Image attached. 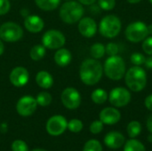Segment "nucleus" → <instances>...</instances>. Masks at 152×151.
Returning a JSON list of instances; mask_svg holds the SVG:
<instances>
[{
	"label": "nucleus",
	"instance_id": "nucleus-1",
	"mask_svg": "<svg viewBox=\"0 0 152 151\" xmlns=\"http://www.w3.org/2000/svg\"><path fill=\"white\" fill-rule=\"evenodd\" d=\"M103 75V66L94 58L86 59L80 66L79 77L86 85H94L100 82Z\"/></svg>",
	"mask_w": 152,
	"mask_h": 151
},
{
	"label": "nucleus",
	"instance_id": "nucleus-2",
	"mask_svg": "<svg viewBox=\"0 0 152 151\" xmlns=\"http://www.w3.org/2000/svg\"><path fill=\"white\" fill-rule=\"evenodd\" d=\"M124 77L126 86L132 92H141L147 85V73L141 66L131 67L126 72Z\"/></svg>",
	"mask_w": 152,
	"mask_h": 151
},
{
	"label": "nucleus",
	"instance_id": "nucleus-3",
	"mask_svg": "<svg viewBox=\"0 0 152 151\" xmlns=\"http://www.w3.org/2000/svg\"><path fill=\"white\" fill-rule=\"evenodd\" d=\"M103 72L110 80H121L126 72V66L124 59L119 55L109 56L104 62Z\"/></svg>",
	"mask_w": 152,
	"mask_h": 151
},
{
	"label": "nucleus",
	"instance_id": "nucleus-4",
	"mask_svg": "<svg viewBox=\"0 0 152 151\" xmlns=\"http://www.w3.org/2000/svg\"><path fill=\"white\" fill-rule=\"evenodd\" d=\"M83 4L78 1H66L60 8V17L66 24H74L79 21L84 15Z\"/></svg>",
	"mask_w": 152,
	"mask_h": 151
},
{
	"label": "nucleus",
	"instance_id": "nucleus-5",
	"mask_svg": "<svg viewBox=\"0 0 152 151\" xmlns=\"http://www.w3.org/2000/svg\"><path fill=\"white\" fill-rule=\"evenodd\" d=\"M122 22L120 19L115 14H109L104 16L100 22L99 31L101 35L106 38H114L121 31Z\"/></svg>",
	"mask_w": 152,
	"mask_h": 151
},
{
	"label": "nucleus",
	"instance_id": "nucleus-6",
	"mask_svg": "<svg viewBox=\"0 0 152 151\" xmlns=\"http://www.w3.org/2000/svg\"><path fill=\"white\" fill-rule=\"evenodd\" d=\"M125 36L129 42H142L149 36L147 25L142 20L134 21L126 27L125 30Z\"/></svg>",
	"mask_w": 152,
	"mask_h": 151
},
{
	"label": "nucleus",
	"instance_id": "nucleus-7",
	"mask_svg": "<svg viewBox=\"0 0 152 151\" xmlns=\"http://www.w3.org/2000/svg\"><path fill=\"white\" fill-rule=\"evenodd\" d=\"M22 36L23 29L19 24L13 21H7L0 26V39L4 42H17Z\"/></svg>",
	"mask_w": 152,
	"mask_h": 151
},
{
	"label": "nucleus",
	"instance_id": "nucleus-8",
	"mask_svg": "<svg viewBox=\"0 0 152 151\" xmlns=\"http://www.w3.org/2000/svg\"><path fill=\"white\" fill-rule=\"evenodd\" d=\"M66 42L65 36L59 30H47L42 36V44L45 48L55 50L61 48Z\"/></svg>",
	"mask_w": 152,
	"mask_h": 151
},
{
	"label": "nucleus",
	"instance_id": "nucleus-9",
	"mask_svg": "<svg viewBox=\"0 0 152 151\" xmlns=\"http://www.w3.org/2000/svg\"><path fill=\"white\" fill-rule=\"evenodd\" d=\"M109 101L115 108H123L129 104L132 95L129 90L125 87H115L109 93Z\"/></svg>",
	"mask_w": 152,
	"mask_h": 151
},
{
	"label": "nucleus",
	"instance_id": "nucleus-10",
	"mask_svg": "<svg viewBox=\"0 0 152 151\" xmlns=\"http://www.w3.org/2000/svg\"><path fill=\"white\" fill-rule=\"evenodd\" d=\"M61 102L69 109H76L81 104V95L79 92L73 88L68 87L61 93Z\"/></svg>",
	"mask_w": 152,
	"mask_h": 151
},
{
	"label": "nucleus",
	"instance_id": "nucleus-11",
	"mask_svg": "<svg viewBox=\"0 0 152 151\" xmlns=\"http://www.w3.org/2000/svg\"><path fill=\"white\" fill-rule=\"evenodd\" d=\"M68 128L66 118L61 115H55L50 117L46 123V131L50 135L59 136L62 134Z\"/></svg>",
	"mask_w": 152,
	"mask_h": 151
},
{
	"label": "nucleus",
	"instance_id": "nucleus-12",
	"mask_svg": "<svg viewBox=\"0 0 152 151\" xmlns=\"http://www.w3.org/2000/svg\"><path fill=\"white\" fill-rule=\"evenodd\" d=\"M37 102L36 99L32 96L26 95L21 97L16 105V109L19 115L22 117L31 116L37 109Z\"/></svg>",
	"mask_w": 152,
	"mask_h": 151
},
{
	"label": "nucleus",
	"instance_id": "nucleus-13",
	"mask_svg": "<svg viewBox=\"0 0 152 151\" xmlns=\"http://www.w3.org/2000/svg\"><path fill=\"white\" fill-rule=\"evenodd\" d=\"M10 82L16 87L24 86L29 79V74L26 68L16 67L10 73Z\"/></svg>",
	"mask_w": 152,
	"mask_h": 151
},
{
	"label": "nucleus",
	"instance_id": "nucleus-14",
	"mask_svg": "<svg viewBox=\"0 0 152 151\" xmlns=\"http://www.w3.org/2000/svg\"><path fill=\"white\" fill-rule=\"evenodd\" d=\"M78 31L86 38L93 37L97 32V24L93 18L84 17L78 21Z\"/></svg>",
	"mask_w": 152,
	"mask_h": 151
},
{
	"label": "nucleus",
	"instance_id": "nucleus-15",
	"mask_svg": "<svg viewBox=\"0 0 152 151\" xmlns=\"http://www.w3.org/2000/svg\"><path fill=\"white\" fill-rule=\"evenodd\" d=\"M121 113L116 108L107 107L100 112V120L105 125H115L119 122Z\"/></svg>",
	"mask_w": 152,
	"mask_h": 151
},
{
	"label": "nucleus",
	"instance_id": "nucleus-16",
	"mask_svg": "<svg viewBox=\"0 0 152 151\" xmlns=\"http://www.w3.org/2000/svg\"><path fill=\"white\" fill-rule=\"evenodd\" d=\"M125 142H126L125 136L121 133L117 132V131L110 132L104 137L105 145L108 148L112 149V150H118V149L123 147Z\"/></svg>",
	"mask_w": 152,
	"mask_h": 151
},
{
	"label": "nucleus",
	"instance_id": "nucleus-17",
	"mask_svg": "<svg viewBox=\"0 0 152 151\" xmlns=\"http://www.w3.org/2000/svg\"><path fill=\"white\" fill-rule=\"evenodd\" d=\"M25 28L31 33H38L42 31L45 27L44 20L38 15H28L24 20Z\"/></svg>",
	"mask_w": 152,
	"mask_h": 151
},
{
	"label": "nucleus",
	"instance_id": "nucleus-18",
	"mask_svg": "<svg viewBox=\"0 0 152 151\" xmlns=\"http://www.w3.org/2000/svg\"><path fill=\"white\" fill-rule=\"evenodd\" d=\"M55 63L60 66V67H66L68 66L71 60H72V55L71 53L66 49V48H60L58 49L53 56Z\"/></svg>",
	"mask_w": 152,
	"mask_h": 151
},
{
	"label": "nucleus",
	"instance_id": "nucleus-19",
	"mask_svg": "<svg viewBox=\"0 0 152 151\" xmlns=\"http://www.w3.org/2000/svg\"><path fill=\"white\" fill-rule=\"evenodd\" d=\"M36 82L39 87L43 89H49L53 85V78L48 71L41 70L36 76Z\"/></svg>",
	"mask_w": 152,
	"mask_h": 151
},
{
	"label": "nucleus",
	"instance_id": "nucleus-20",
	"mask_svg": "<svg viewBox=\"0 0 152 151\" xmlns=\"http://www.w3.org/2000/svg\"><path fill=\"white\" fill-rule=\"evenodd\" d=\"M109 98V94L108 93L102 88H97L95 90L93 91L92 94H91V99L92 101L95 103V104H103L106 102V101Z\"/></svg>",
	"mask_w": 152,
	"mask_h": 151
},
{
	"label": "nucleus",
	"instance_id": "nucleus-21",
	"mask_svg": "<svg viewBox=\"0 0 152 151\" xmlns=\"http://www.w3.org/2000/svg\"><path fill=\"white\" fill-rule=\"evenodd\" d=\"M61 0H35L36 4L43 11H53L61 3Z\"/></svg>",
	"mask_w": 152,
	"mask_h": 151
},
{
	"label": "nucleus",
	"instance_id": "nucleus-22",
	"mask_svg": "<svg viewBox=\"0 0 152 151\" xmlns=\"http://www.w3.org/2000/svg\"><path fill=\"white\" fill-rule=\"evenodd\" d=\"M45 53H46L45 47L43 44H37L31 48V50L29 52V55L33 61H37L42 60L45 57Z\"/></svg>",
	"mask_w": 152,
	"mask_h": 151
},
{
	"label": "nucleus",
	"instance_id": "nucleus-23",
	"mask_svg": "<svg viewBox=\"0 0 152 151\" xmlns=\"http://www.w3.org/2000/svg\"><path fill=\"white\" fill-rule=\"evenodd\" d=\"M124 145V151H146L144 145L134 138H131V140L126 142Z\"/></svg>",
	"mask_w": 152,
	"mask_h": 151
},
{
	"label": "nucleus",
	"instance_id": "nucleus-24",
	"mask_svg": "<svg viewBox=\"0 0 152 151\" xmlns=\"http://www.w3.org/2000/svg\"><path fill=\"white\" fill-rule=\"evenodd\" d=\"M105 46L102 43H95L90 48V54L94 59H102L105 55Z\"/></svg>",
	"mask_w": 152,
	"mask_h": 151
},
{
	"label": "nucleus",
	"instance_id": "nucleus-25",
	"mask_svg": "<svg viewBox=\"0 0 152 151\" xmlns=\"http://www.w3.org/2000/svg\"><path fill=\"white\" fill-rule=\"evenodd\" d=\"M126 131H127V133L130 138H135L138 135H140V133L142 132V125L138 121H135V120L131 121L127 125Z\"/></svg>",
	"mask_w": 152,
	"mask_h": 151
},
{
	"label": "nucleus",
	"instance_id": "nucleus-26",
	"mask_svg": "<svg viewBox=\"0 0 152 151\" xmlns=\"http://www.w3.org/2000/svg\"><path fill=\"white\" fill-rule=\"evenodd\" d=\"M36 101L37 105L42 107H46L51 104L52 102V95L47 92H41L37 94Z\"/></svg>",
	"mask_w": 152,
	"mask_h": 151
},
{
	"label": "nucleus",
	"instance_id": "nucleus-27",
	"mask_svg": "<svg viewBox=\"0 0 152 151\" xmlns=\"http://www.w3.org/2000/svg\"><path fill=\"white\" fill-rule=\"evenodd\" d=\"M83 151H102V146L96 140H89L86 142Z\"/></svg>",
	"mask_w": 152,
	"mask_h": 151
},
{
	"label": "nucleus",
	"instance_id": "nucleus-28",
	"mask_svg": "<svg viewBox=\"0 0 152 151\" xmlns=\"http://www.w3.org/2000/svg\"><path fill=\"white\" fill-rule=\"evenodd\" d=\"M68 129L72 133H79L83 129V123L79 119H71L68 123Z\"/></svg>",
	"mask_w": 152,
	"mask_h": 151
},
{
	"label": "nucleus",
	"instance_id": "nucleus-29",
	"mask_svg": "<svg viewBox=\"0 0 152 151\" xmlns=\"http://www.w3.org/2000/svg\"><path fill=\"white\" fill-rule=\"evenodd\" d=\"M145 60H146V57L141 53H134L130 57V61L134 66L144 65Z\"/></svg>",
	"mask_w": 152,
	"mask_h": 151
},
{
	"label": "nucleus",
	"instance_id": "nucleus-30",
	"mask_svg": "<svg viewBox=\"0 0 152 151\" xmlns=\"http://www.w3.org/2000/svg\"><path fill=\"white\" fill-rule=\"evenodd\" d=\"M98 5L103 11H111L116 6V0H98Z\"/></svg>",
	"mask_w": 152,
	"mask_h": 151
},
{
	"label": "nucleus",
	"instance_id": "nucleus-31",
	"mask_svg": "<svg viewBox=\"0 0 152 151\" xmlns=\"http://www.w3.org/2000/svg\"><path fill=\"white\" fill-rule=\"evenodd\" d=\"M12 151H28V148L25 142L21 140H16L12 143Z\"/></svg>",
	"mask_w": 152,
	"mask_h": 151
},
{
	"label": "nucleus",
	"instance_id": "nucleus-32",
	"mask_svg": "<svg viewBox=\"0 0 152 151\" xmlns=\"http://www.w3.org/2000/svg\"><path fill=\"white\" fill-rule=\"evenodd\" d=\"M119 51V47L116 43L110 42L106 46H105V52L109 56H114V55H118Z\"/></svg>",
	"mask_w": 152,
	"mask_h": 151
},
{
	"label": "nucleus",
	"instance_id": "nucleus-33",
	"mask_svg": "<svg viewBox=\"0 0 152 151\" xmlns=\"http://www.w3.org/2000/svg\"><path fill=\"white\" fill-rule=\"evenodd\" d=\"M142 48L143 52L148 54V55H152V36H148L143 41L142 44Z\"/></svg>",
	"mask_w": 152,
	"mask_h": 151
},
{
	"label": "nucleus",
	"instance_id": "nucleus-34",
	"mask_svg": "<svg viewBox=\"0 0 152 151\" xmlns=\"http://www.w3.org/2000/svg\"><path fill=\"white\" fill-rule=\"evenodd\" d=\"M103 123L101 120H95L90 125V132L93 134H98L103 130Z\"/></svg>",
	"mask_w": 152,
	"mask_h": 151
},
{
	"label": "nucleus",
	"instance_id": "nucleus-35",
	"mask_svg": "<svg viewBox=\"0 0 152 151\" xmlns=\"http://www.w3.org/2000/svg\"><path fill=\"white\" fill-rule=\"evenodd\" d=\"M11 4L9 0H0V15H4L10 11Z\"/></svg>",
	"mask_w": 152,
	"mask_h": 151
},
{
	"label": "nucleus",
	"instance_id": "nucleus-36",
	"mask_svg": "<svg viewBox=\"0 0 152 151\" xmlns=\"http://www.w3.org/2000/svg\"><path fill=\"white\" fill-rule=\"evenodd\" d=\"M144 105H145V107L149 110L152 111V93L150 94V95H148L145 98V100H144Z\"/></svg>",
	"mask_w": 152,
	"mask_h": 151
},
{
	"label": "nucleus",
	"instance_id": "nucleus-37",
	"mask_svg": "<svg viewBox=\"0 0 152 151\" xmlns=\"http://www.w3.org/2000/svg\"><path fill=\"white\" fill-rule=\"evenodd\" d=\"M144 66L149 69H152V55H149V57L146 58Z\"/></svg>",
	"mask_w": 152,
	"mask_h": 151
},
{
	"label": "nucleus",
	"instance_id": "nucleus-38",
	"mask_svg": "<svg viewBox=\"0 0 152 151\" xmlns=\"http://www.w3.org/2000/svg\"><path fill=\"white\" fill-rule=\"evenodd\" d=\"M146 125H147V129L149 130V132L152 134V115L149 116V117L147 118Z\"/></svg>",
	"mask_w": 152,
	"mask_h": 151
},
{
	"label": "nucleus",
	"instance_id": "nucleus-39",
	"mask_svg": "<svg viewBox=\"0 0 152 151\" xmlns=\"http://www.w3.org/2000/svg\"><path fill=\"white\" fill-rule=\"evenodd\" d=\"M77 1L84 5H93L97 0H77Z\"/></svg>",
	"mask_w": 152,
	"mask_h": 151
},
{
	"label": "nucleus",
	"instance_id": "nucleus-40",
	"mask_svg": "<svg viewBox=\"0 0 152 151\" xmlns=\"http://www.w3.org/2000/svg\"><path fill=\"white\" fill-rule=\"evenodd\" d=\"M20 14L23 16V17H27V16H28L29 15V12H28V11L27 10V9H22V10H20Z\"/></svg>",
	"mask_w": 152,
	"mask_h": 151
},
{
	"label": "nucleus",
	"instance_id": "nucleus-41",
	"mask_svg": "<svg viewBox=\"0 0 152 151\" xmlns=\"http://www.w3.org/2000/svg\"><path fill=\"white\" fill-rule=\"evenodd\" d=\"M4 52V44L3 43V40L0 39V55H2Z\"/></svg>",
	"mask_w": 152,
	"mask_h": 151
},
{
	"label": "nucleus",
	"instance_id": "nucleus-42",
	"mask_svg": "<svg viewBox=\"0 0 152 151\" xmlns=\"http://www.w3.org/2000/svg\"><path fill=\"white\" fill-rule=\"evenodd\" d=\"M147 29H148V34H149V36L152 35V24L147 25Z\"/></svg>",
	"mask_w": 152,
	"mask_h": 151
},
{
	"label": "nucleus",
	"instance_id": "nucleus-43",
	"mask_svg": "<svg viewBox=\"0 0 152 151\" xmlns=\"http://www.w3.org/2000/svg\"><path fill=\"white\" fill-rule=\"evenodd\" d=\"M129 4H138V3H140L141 1H142V0H126Z\"/></svg>",
	"mask_w": 152,
	"mask_h": 151
},
{
	"label": "nucleus",
	"instance_id": "nucleus-44",
	"mask_svg": "<svg viewBox=\"0 0 152 151\" xmlns=\"http://www.w3.org/2000/svg\"><path fill=\"white\" fill-rule=\"evenodd\" d=\"M32 151H47L45 150H43V149H36V150H33Z\"/></svg>",
	"mask_w": 152,
	"mask_h": 151
},
{
	"label": "nucleus",
	"instance_id": "nucleus-45",
	"mask_svg": "<svg viewBox=\"0 0 152 151\" xmlns=\"http://www.w3.org/2000/svg\"><path fill=\"white\" fill-rule=\"evenodd\" d=\"M149 1H150V3L152 4V0H149Z\"/></svg>",
	"mask_w": 152,
	"mask_h": 151
},
{
	"label": "nucleus",
	"instance_id": "nucleus-46",
	"mask_svg": "<svg viewBox=\"0 0 152 151\" xmlns=\"http://www.w3.org/2000/svg\"><path fill=\"white\" fill-rule=\"evenodd\" d=\"M64 1H69V0H64Z\"/></svg>",
	"mask_w": 152,
	"mask_h": 151
}]
</instances>
